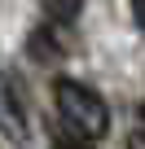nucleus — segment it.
<instances>
[{"label": "nucleus", "mask_w": 145, "mask_h": 149, "mask_svg": "<svg viewBox=\"0 0 145 149\" xmlns=\"http://www.w3.org/2000/svg\"><path fill=\"white\" fill-rule=\"evenodd\" d=\"M44 13H48V22L70 26V22H75V13H79V0H44Z\"/></svg>", "instance_id": "4"}, {"label": "nucleus", "mask_w": 145, "mask_h": 149, "mask_svg": "<svg viewBox=\"0 0 145 149\" xmlns=\"http://www.w3.org/2000/svg\"><path fill=\"white\" fill-rule=\"evenodd\" d=\"M53 97H57V110H62V118L70 123V132H75V136H84V140H101V136L110 132V105H106L101 92H92L88 84L57 79Z\"/></svg>", "instance_id": "1"}, {"label": "nucleus", "mask_w": 145, "mask_h": 149, "mask_svg": "<svg viewBox=\"0 0 145 149\" xmlns=\"http://www.w3.org/2000/svg\"><path fill=\"white\" fill-rule=\"evenodd\" d=\"M53 149H92V145H84V136H57Z\"/></svg>", "instance_id": "5"}, {"label": "nucleus", "mask_w": 145, "mask_h": 149, "mask_svg": "<svg viewBox=\"0 0 145 149\" xmlns=\"http://www.w3.org/2000/svg\"><path fill=\"white\" fill-rule=\"evenodd\" d=\"M132 18H136V26L145 31V0H132Z\"/></svg>", "instance_id": "6"}, {"label": "nucleus", "mask_w": 145, "mask_h": 149, "mask_svg": "<svg viewBox=\"0 0 145 149\" xmlns=\"http://www.w3.org/2000/svg\"><path fill=\"white\" fill-rule=\"evenodd\" d=\"M127 149H145V132H132L127 136Z\"/></svg>", "instance_id": "7"}, {"label": "nucleus", "mask_w": 145, "mask_h": 149, "mask_svg": "<svg viewBox=\"0 0 145 149\" xmlns=\"http://www.w3.org/2000/svg\"><path fill=\"white\" fill-rule=\"evenodd\" d=\"M0 132H5L9 140H27V118H22V110H18V97H13V88H9V79L0 74Z\"/></svg>", "instance_id": "2"}, {"label": "nucleus", "mask_w": 145, "mask_h": 149, "mask_svg": "<svg viewBox=\"0 0 145 149\" xmlns=\"http://www.w3.org/2000/svg\"><path fill=\"white\" fill-rule=\"evenodd\" d=\"M57 22H48V26H35L31 31V40H27V48H31V57L35 61H57L62 53H66V44L57 40V31H53Z\"/></svg>", "instance_id": "3"}]
</instances>
